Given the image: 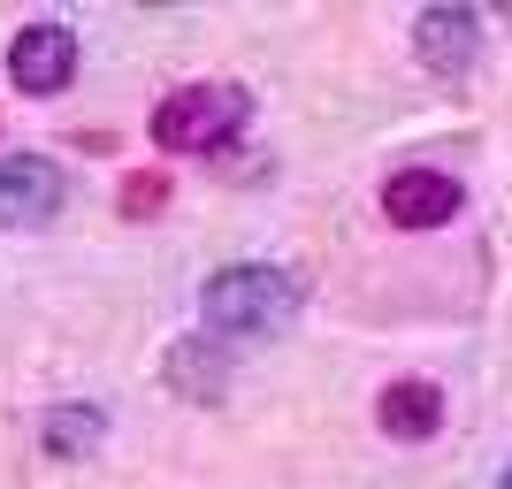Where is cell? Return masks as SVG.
I'll return each instance as SVG.
<instances>
[{"instance_id": "3", "label": "cell", "mask_w": 512, "mask_h": 489, "mask_svg": "<svg viewBox=\"0 0 512 489\" xmlns=\"http://www.w3.org/2000/svg\"><path fill=\"white\" fill-rule=\"evenodd\" d=\"M62 169L46 153H8L0 161V230H39L62 214Z\"/></svg>"}, {"instance_id": "1", "label": "cell", "mask_w": 512, "mask_h": 489, "mask_svg": "<svg viewBox=\"0 0 512 489\" xmlns=\"http://www.w3.org/2000/svg\"><path fill=\"white\" fill-rule=\"evenodd\" d=\"M199 314L222 337H268V329H283V321L299 314V276L291 268H260V260L253 268H222L199 291Z\"/></svg>"}, {"instance_id": "9", "label": "cell", "mask_w": 512, "mask_h": 489, "mask_svg": "<svg viewBox=\"0 0 512 489\" xmlns=\"http://www.w3.org/2000/svg\"><path fill=\"white\" fill-rule=\"evenodd\" d=\"M222 352H199V344H176L169 352V383H176V398H222Z\"/></svg>"}, {"instance_id": "8", "label": "cell", "mask_w": 512, "mask_h": 489, "mask_svg": "<svg viewBox=\"0 0 512 489\" xmlns=\"http://www.w3.org/2000/svg\"><path fill=\"white\" fill-rule=\"evenodd\" d=\"M100 436H107L100 405H54V413H46V451H54V459H85Z\"/></svg>"}, {"instance_id": "11", "label": "cell", "mask_w": 512, "mask_h": 489, "mask_svg": "<svg viewBox=\"0 0 512 489\" xmlns=\"http://www.w3.org/2000/svg\"><path fill=\"white\" fill-rule=\"evenodd\" d=\"M497 489H512V474H505V482H497Z\"/></svg>"}, {"instance_id": "6", "label": "cell", "mask_w": 512, "mask_h": 489, "mask_svg": "<svg viewBox=\"0 0 512 489\" xmlns=\"http://www.w3.org/2000/svg\"><path fill=\"white\" fill-rule=\"evenodd\" d=\"M413 54H421L428 69H474V54H482V23H474V8H421V23H413Z\"/></svg>"}, {"instance_id": "10", "label": "cell", "mask_w": 512, "mask_h": 489, "mask_svg": "<svg viewBox=\"0 0 512 489\" xmlns=\"http://www.w3.org/2000/svg\"><path fill=\"white\" fill-rule=\"evenodd\" d=\"M169 207V176H130L123 184V214L138 222V214H161Z\"/></svg>"}, {"instance_id": "4", "label": "cell", "mask_w": 512, "mask_h": 489, "mask_svg": "<svg viewBox=\"0 0 512 489\" xmlns=\"http://www.w3.org/2000/svg\"><path fill=\"white\" fill-rule=\"evenodd\" d=\"M8 77L16 92H62L77 77V31L62 23H23L16 46H8Z\"/></svg>"}, {"instance_id": "5", "label": "cell", "mask_w": 512, "mask_h": 489, "mask_svg": "<svg viewBox=\"0 0 512 489\" xmlns=\"http://www.w3.org/2000/svg\"><path fill=\"white\" fill-rule=\"evenodd\" d=\"M459 207H467V192H459L444 169H398L383 184V214L398 230H444Z\"/></svg>"}, {"instance_id": "2", "label": "cell", "mask_w": 512, "mask_h": 489, "mask_svg": "<svg viewBox=\"0 0 512 489\" xmlns=\"http://www.w3.org/2000/svg\"><path fill=\"white\" fill-rule=\"evenodd\" d=\"M245 130V92L237 85H176L153 107V138L169 153H214Z\"/></svg>"}, {"instance_id": "7", "label": "cell", "mask_w": 512, "mask_h": 489, "mask_svg": "<svg viewBox=\"0 0 512 489\" xmlns=\"http://www.w3.org/2000/svg\"><path fill=\"white\" fill-rule=\"evenodd\" d=\"M375 421H383V436H398V444H428V436L444 428V390L428 383V375H406V383H390L383 398H375Z\"/></svg>"}]
</instances>
